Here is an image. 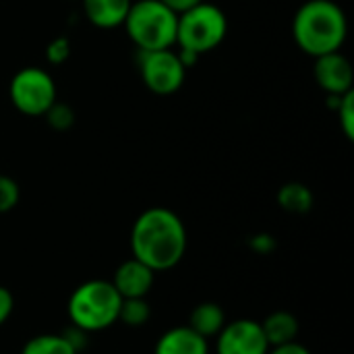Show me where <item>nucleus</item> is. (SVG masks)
Instances as JSON below:
<instances>
[{"label": "nucleus", "mask_w": 354, "mask_h": 354, "mask_svg": "<svg viewBox=\"0 0 354 354\" xmlns=\"http://www.w3.org/2000/svg\"><path fill=\"white\" fill-rule=\"evenodd\" d=\"M189 236L183 220L168 207H149L131 228V253L156 274L176 268L187 253Z\"/></svg>", "instance_id": "nucleus-1"}, {"label": "nucleus", "mask_w": 354, "mask_h": 354, "mask_svg": "<svg viewBox=\"0 0 354 354\" xmlns=\"http://www.w3.org/2000/svg\"><path fill=\"white\" fill-rule=\"evenodd\" d=\"M348 35V21L334 0H307L292 19V37L297 46L317 58L338 52Z\"/></svg>", "instance_id": "nucleus-2"}, {"label": "nucleus", "mask_w": 354, "mask_h": 354, "mask_svg": "<svg viewBox=\"0 0 354 354\" xmlns=\"http://www.w3.org/2000/svg\"><path fill=\"white\" fill-rule=\"evenodd\" d=\"M122 297L108 280H89L77 286L68 299L66 311L75 328L85 334L104 332L118 322Z\"/></svg>", "instance_id": "nucleus-3"}, {"label": "nucleus", "mask_w": 354, "mask_h": 354, "mask_svg": "<svg viewBox=\"0 0 354 354\" xmlns=\"http://www.w3.org/2000/svg\"><path fill=\"white\" fill-rule=\"evenodd\" d=\"M176 23L178 15L160 0H137L131 4L122 27L139 52H149L176 46Z\"/></svg>", "instance_id": "nucleus-4"}, {"label": "nucleus", "mask_w": 354, "mask_h": 354, "mask_svg": "<svg viewBox=\"0 0 354 354\" xmlns=\"http://www.w3.org/2000/svg\"><path fill=\"white\" fill-rule=\"evenodd\" d=\"M228 33L226 12L212 4L199 2L197 6L178 15L176 23V46L178 50H191L199 56L216 50Z\"/></svg>", "instance_id": "nucleus-5"}, {"label": "nucleus", "mask_w": 354, "mask_h": 354, "mask_svg": "<svg viewBox=\"0 0 354 354\" xmlns=\"http://www.w3.org/2000/svg\"><path fill=\"white\" fill-rule=\"evenodd\" d=\"M12 106L25 116H44L46 110L58 100L56 83L46 68L25 66L15 73L8 85Z\"/></svg>", "instance_id": "nucleus-6"}, {"label": "nucleus", "mask_w": 354, "mask_h": 354, "mask_svg": "<svg viewBox=\"0 0 354 354\" xmlns=\"http://www.w3.org/2000/svg\"><path fill=\"white\" fill-rule=\"evenodd\" d=\"M137 64L141 81L156 95L176 93L187 77V68L183 66L178 54L172 48L139 52Z\"/></svg>", "instance_id": "nucleus-7"}, {"label": "nucleus", "mask_w": 354, "mask_h": 354, "mask_svg": "<svg viewBox=\"0 0 354 354\" xmlns=\"http://www.w3.org/2000/svg\"><path fill=\"white\" fill-rule=\"evenodd\" d=\"M270 344L261 324L253 319H234L224 324L216 336V354H268Z\"/></svg>", "instance_id": "nucleus-8"}, {"label": "nucleus", "mask_w": 354, "mask_h": 354, "mask_svg": "<svg viewBox=\"0 0 354 354\" xmlns=\"http://www.w3.org/2000/svg\"><path fill=\"white\" fill-rule=\"evenodd\" d=\"M313 77H315V83L328 95H344L353 91V64L340 50L317 56L315 66H313Z\"/></svg>", "instance_id": "nucleus-9"}, {"label": "nucleus", "mask_w": 354, "mask_h": 354, "mask_svg": "<svg viewBox=\"0 0 354 354\" xmlns=\"http://www.w3.org/2000/svg\"><path fill=\"white\" fill-rule=\"evenodd\" d=\"M110 282L122 299H145L153 288L156 272L139 259L131 257L116 268Z\"/></svg>", "instance_id": "nucleus-10"}, {"label": "nucleus", "mask_w": 354, "mask_h": 354, "mask_svg": "<svg viewBox=\"0 0 354 354\" xmlns=\"http://www.w3.org/2000/svg\"><path fill=\"white\" fill-rule=\"evenodd\" d=\"M153 354H209V344L189 326H178L160 336Z\"/></svg>", "instance_id": "nucleus-11"}, {"label": "nucleus", "mask_w": 354, "mask_h": 354, "mask_svg": "<svg viewBox=\"0 0 354 354\" xmlns=\"http://www.w3.org/2000/svg\"><path fill=\"white\" fill-rule=\"evenodd\" d=\"M87 21L100 29L122 27L133 0H81Z\"/></svg>", "instance_id": "nucleus-12"}, {"label": "nucleus", "mask_w": 354, "mask_h": 354, "mask_svg": "<svg viewBox=\"0 0 354 354\" xmlns=\"http://www.w3.org/2000/svg\"><path fill=\"white\" fill-rule=\"evenodd\" d=\"M259 324H261V330H263V336H266L270 348L295 342L301 332L299 319L288 311H274Z\"/></svg>", "instance_id": "nucleus-13"}, {"label": "nucleus", "mask_w": 354, "mask_h": 354, "mask_svg": "<svg viewBox=\"0 0 354 354\" xmlns=\"http://www.w3.org/2000/svg\"><path fill=\"white\" fill-rule=\"evenodd\" d=\"M224 324H226L224 309L218 303H209L207 301V303H199L191 311L187 326L207 340V338H216L220 334V330L224 328Z\"/></svg>", "instance_id": "nucleus-14"}, {"label": "nucleus", "mask_w": 354, "mask_h": 354, "mask_svg": "<svg viewBox=\"0 0 354 354\" xmlns=\"http://www.w3.org/2000/svg\"><path fill=\"white\" fill-rule=\"evenodd\" d=\"M313 193L307 185L303 183H286L278 191V205L295 216L309 214L313 207Z\"/></svg>", "instance_id": "nucleus-15"}, {"label": "nucleus", "mask_w": 354, "mask_h": 354, "mask_svg": "<svg viewBox=\"0 0 354 354\" xmlns=\"http://www.w3.org/2000/svg\"><path fill=\"white\" fill-rule=\"evenodd\" d=\"M21 354H79L62 334H39L25 342Z\"/></svg>", "instance_id": "nucleus-16"}, {"label": "nucleus", "mask_w": 354, "mask_h": 354, "mask_svg": "<svg viewBox=\"0 0 354 354\" xmlns=\"http://www.w3.org/2000/svg\"><path fill=\"white\" fill-rule=\"evenodd\" d=\"M151 317V307L145 299H122L118 322L127 328H143Z\"/></svg>", "instance_id": "nucleus-17"}, {"label": "nucleus", "mask_w": 354, "mask_h": 354, "mask_svg": "<svg viewBox=\"0 0 354 354\" xmlns=\"http://www.w3.org/2000/svg\"><path fill=\"white\" fill-rule=\"evenodd\" d=\"M44 116L48 120V124L56 131H68L75 124V110L68 104L58 102V100L46 110Z\"/></svg>", "instance_id": "nucleus-18"}, {"label": "nucleus", "mask_w": 354, "mask_h": 354, "mask_svg": "<svg viewBox=\"0 0 354 354\" xmlns=\"http://www.w3.org/2000/svg\"><path fill=\"white\" fill-rule=\"evenodd\" d=\"M336 116H338V122H340V129L342 133L346 135V139H354V89L340 95V102L336 106Z\"/></svg>", "instance_id": "nucleus-19"}, {"label": "nucleus", "mask_w": 354, "mask_h": 354, "mask_svg": "<svg viewBox=\"0 0 354 354\" xmlns=\"http://www.w3.org/2000/svg\"><path fill=\"white\" fill-rule=\"evenodd\" d=\"M21 199V189L15 178L0 174V214H6L17 207Z\"/></svg>", "instance_id": "nucleus-20"}, {"label": "nucleus", "mask_w": 354, "mask_h": 354, "mask_svg": "<svg viewBox=\"0 0 354 354\" xmlns=\"http://www.w3.org/2000/svg\"><path fill=\"white\" fill-rule=\"evenodd\" d=\"M68 58H71V41H68V37H54L46 48V60L52 66H58V64H64Z\"/></svg>", "instance_id": "nucleus-21"}, {"label": "nucleus", "mask_w": 354, "mask_h": 354, "mask_svg": "<svg viewBox=\"0 0 354 354\" xmlns=\"http://www.w3.org/2000/svg\"><path fill=\"white\" fill-rule=\"evenodd\" d=\"M249 245H251V249H253L255 253H261V255H266V253L274 251V247H276V239H274L272 234H266V232H261V234H255V236L249 241Z\"/></svg>", "instance_id": "nucleus-22"}, {"label": "nucleus", "mask_w": 354, "mask_h": 354, "mask_svg": "<svg viewBox=\"0 0 354 354\" xmlns=\"http://www.w3.org/2000/svg\"><path fill=\"white\" fill-rule=\"evenodd\" d=\"M12 309H15V299H12L10 290L0 286V326H4L10 319Z\"/></svg>", "instance_id": "nucleus-23"}, {"label": "nucleus", "mask_w": 354, "mask_h": 354, "mask_svg": "<svg viewBox=\"0 0 354 354\" xmlns=\"http://www.w3.org/2000/svg\"><path fill=\"white\" fill-rule=\"evenodd\" d=\"M268 354H311V351L307 346H303L301 342H288V344H280V346H274L270 348Z\"/></svg>", "instance_id": "nucleus-24"}, {"label": "nucleus", "mask_w": 354, "mask_h": 354, "mask_svg": "<svg viewBox=\"0 0 354 354\" xmlns=\"http://www.w3.org/2000/svg\"><path fill=\"white\" fill-rule=\"evenodd\" d=\"M162 4H166L170 10H174L176 15H180V12H185V10H189V8H193V6H197L199 2H203V0H160Z\"/></svg>", "instance_id": "nucleus-25"}]
</instances>
